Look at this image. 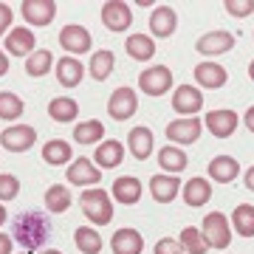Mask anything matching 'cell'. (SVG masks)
I'll list each match as a JSON object with an SVG mask.
<instances>
[{
	"instance_id": "cell-1",
	"label": "cell",
	"mask_w": 254,
	"mask_h": 254,
	"mask_svg": "<svg viewBox=\"0 0 254 254\" xmlns=\"http://www.w3.org/2000/svg\"><path fill=\"white\" fill-rule=\"evenodd\" d=\"M51 237V223L43 212H23L11 223V240H17L26 252H37L40 246L48 243Z\"/></svg>"
},
{
	"instance_id": "cell-2",
	"label": "cell",
	"mask_w": 254,
	"mask_h": 254,
	"mask_svg": "<svg viewBox=\"0 0 254 254\" xmlns=\"http://www.w3.org/2000/svg\"><path fill=\"white\" fill-rule=\"evenodd\" d=\"M79 206H82V215L96 223V226H105L113 220V200L105 190L99 187H91V190H85L79 195Z\"/></svg>"
},
{
	"instance_id": "cell-3",
	"label": "cell",
	"mask_w": 254,
	"mask_h": 254,
	"mask_svg": "<svg viewBox=\"0 0 254 254\" xmlns=\"http://www.w3.org/2000/svg\"><path fill=\"white\" fill-rule=\"evenodd\" d=\"M200 235H203L209 249H226L232 243V223L226 220L223 212H209L206 218H203Z\"/></svg>"
},
{
	"instance_id": "cell-4",
	"label": "cell",
	"mask_w": 254,
	"mask_h": 254,
	"mask_svg": "<svg viewBox=\"0 0 254 254\" xmlns=\"http://www.w3.org/2000/svg\"><path fill=\"white\" fill-rule=\"evenodd\" d=\"M138 88L147 96H164V93L173 88V71L167 65H150L138 76Z\"/></svg>"
},
{
	"instance_id": "cell-5",
	"label": "cell",
	"mask_w": 254,
	"mask_h": 254,
	"mask_svg": "<svg viewBox=\"0 0 254 254\" xmlns=\"http://www.w3.org/2000/svg\"><path fill=\"white\" fill-rule=\"evenodd\" d=\"M37 141V130L28 125H11L0 133V147L9 153H26Z\"/></svg>"
},
{
	"instance_id": "cell-6",
	"label": "cell",
	"mask_w": 254,
	"mask_h": 254,
	"mask_svg": "<svg viewBox=\"0 0 254 254\" xmlns=\"http://www.w3.org/2000/svg\"><path fill=\"white\" fill-rule=\"evenodd\" d=\"M136 110H138V96H136L133 88H116V91L110 93L108 113L116 119V122H127Z\"/></svg>"
},
{
	"instance_id": "cell-7",
	"label": "cell",
	"mask_w": 254,
	"mask_h": 254,
	"mask_svg": "<svg viewBox=\"0 0 254 254\" xmlns=\"http://www.w3.org/2000/svg\"><path fill=\"white\" fill-rule=\"evenodd\" d=\"M203 125H206V130H209L215 138H229V136L237 130L240 119H237L235 110L220 108V110H209L206 116H203Z\"/></svg>"
},
{
	"instance_id": "cell-8",
	"label": "cell",
	"mask_w": 254,
	"mask_h": 254,
	"mask_svg": "<svg viewBox=\"0 0 254 254\" xmlns=\"http://www.w3.org/2000/svg\"><path fill=\"white\" fill-rule=\"evenodd\" d=\"M173 110H178L181 119H190V116H195L198 110H203V93H200V88H195V85H181V88H175Z\"/></svg>"
},
{
	"instance_id": "cell-9",
	"label": "cell",
	"mask_w": 254,
	"mask_h": 254,
	"mask_svg": "<svg viewBox=\"0 0 254 254\" xmlns=\"http://www.w3.org/2000/svg\"><path fill=\"white\" fill-rule=\"evenodd\" d=\"M65 178H68V184H76V187L91 190V187H96V184L102 181V170L91 161V158H73Z\"/></svg>"
},
{
	"instance_id": "cell-10",
	"label": "cell",
	"mask_w": 254,
	"mask_h": 254,
	"mask_svg": "<svg viewBox=\"0 0 254 254\" xmlns=\"http://www.w3.org/2000/svg\"><path fill=\"white\" fill-rule=\"evenodd\" d=\"M102 23L108 31H127L133 23V11L125 0H108L102 6Z\"/></svg>"
},
{
	"instance_id": "cell-11",
	"label": "cell",
	"mask_w": 254,
	"mask_h": 254,
	"mask_svg": "<svg viewBox=\"0 0 254 254\" xmlns=\"http://www.w3.org/2000/svg\"><path fill=\"white\" fill-rule=\"evenodd\" d=\"M200 136V119L198 116H190V119H175L167 125V138L173 141L175 147H184V144H195Z\"/></svg>"
},
{
	"instance_id": "cell-12",
	"label": "cell",
	"mask_w": 254,
	"mask_h": 254,
	"mask_svg": "<svg viewBox=\"0 0 254 254\" xmlns=\"http://www.w3.org/2000/svg\"><path fill=\"white\" fill-rule=\"evenodd\" d=\"M60 46H63L65 51H71V54H88L91 46H93V37L85 26L71 23V26H65L63 31H60Z\"/></svg>"
},
{
	"instance_id": "cell-13",
	"label": "cell",
	"mask_w": 254,
	"mask_h": 254,
	"mask_svg": "<svg viewBox=\"0 0 254 254\" xmlns=\"http://www.w3.org/2000/svg\"><path fill=\"white\" fill-rule=\"evenodd\" d=\"M20 11L28 26H48V23H54L57 3L54 0H23Z\"/></svg>"
},
{
	"instance_id": "cell-14",
	"label": "cell",
	"mask_w": 254,
	"mask_h": 254,
	"mask_svg": "<svg viewBox=\"0 0 254 254\" xmlns=\"http://www.w3.org/2000/svg\"><path fill=\"white\" fill-rule=\"evenodd\" d=\"M6 57H31L37 51V37L31 34V28H11L6 34Z\"/></svg>"
},
{
	"instance_id": "cell-15",
	"label": "cell",
	"mask_w": 254,
	"mask_h": 254,
	"mask_svg": "<svg viewBox=\"0 0 254 254\" xmlns=\"http://www.w3.org/2000/svg\"><path fill=\"white\" fill-rule=\"evenodd\" d=\"M195 48H198V54H203V57L226 54V51L235 48V34H229V31H206V34L195 43Z\"/></svg>"
},
{
	"instance_id": "cell-16",
	"label": "cell",
	"mask_w": 254,
	"mask_h": 254,
	"mask_svg": "<svg viewBox=\"0 0 254 254\" xmlns=\"http://www.w3.org/2000/svg\"><path fill=\"white\" fill-rule=\"evenodd\" d=\"M125 161V144L116 141V138H105L96 144V153H93V164L99 170H113Z\"/></svg>"
},
{
	"instance_id": "cell-17",
	"label": "cell",
	"mask_w": 254,
	"mask_h": 254,
	"mask_svg": "<svg viewBox=\"0 0 254 254\" xmlns=\"http://www.w3.org/2000/svg\"><path fill=\"white\" fill-rule=\"evenodd\" d=\"M175 28H178V14H175L173 6H155L153 14H150V31H153V37H158V40L173 37Z\"/></svg>"
},
{
	"instance_id": "cell-18",
	"label": "cell",
	"mask_w": 254,
	"mask_h": 254,
	"mask_svg": "<svg viewBox=\"0 0 254 254\" xmlns=\"http://www.w3.org/2000/svg\"><path fill=\"white\" fill-rule=\"evenodd\" d=\"M229 79V73L223 65L218 63H200L195 65V82H198L200 88H206V91H218V88H223Z\"/></svg>"
},
{
	"instance_id": "cell-19",
	"label": "cell",
	"mask_w": 254,
	"mask_h": 254,
	"mask_svg": "<svg viewBox=\"0 0 254 254\" xmlns=\"http://www.w3.org/2000/svg\"><path fill=\"white\" fill-rule=\"evenodd\" d=\"M110 249H113V254H141L144 252V237L138 235L136 229H119V232H113V240H110Z\"/></svg>"
},
{
	"instance_id": "cell-20",
	"label": "cell",
	"mask_w": 254,
	"mask_h": 254,
	"mask_svg": "<svg viewBox=\"0 0 254 254\" xmlns=\"http://www.w3.org/2000/svg\"><path fill=\"white\" fill-rule=\"evenodd\" d=\"M54 71H57V79L63 88H76L85 76V65L76 60V57H68L65 54L60 63H54Z\"/></svg>"
},
{
	"instance_id": "cell-21",
	"label": "cell",
	"mask_w": 254,
	"mask_h": 254,
	"mask_svg": "<svg viewBox=\"0 0 254 254\" xmlns=\"http://www.w3.org/2000/svg\"><path fill=\"white\" fill-rule=\"evenodd\" d=\"M153 130L150 127H133L130 133H127V150L136 155L138 161H144V158H150L153 155Z\"/></svg>"
},
{
	"instance_id": "cell-22",
	"label": "cell",
	"mask_w": 254,
	"mask_h": 254,
	"mask_svg": "<svg viewBox=\"0 0 254 254\" xmlns=\"http://www.w3.org/2000/svg\"><path fill=\"white\" fill-rule=\"evenodd\" d=\"M240 175V164L237 158L232 155H215L212 161H209V178L218 184H232Z\"/></svg>"
},
{
	"instance_id": "cell-23",
	"label": "cell",
	"mask_w": 254,
	"mask_h": 254,
	"mask_svg": "<svg viewBox=\"0 0 254 254\" xmlns=\"http://www.w3.org/2000/svg\"><path fill=\"white\" fill-rule=\"evenodd\" d=\"M178 190H181V181L173 178V175H167V173H161V175L155 173L153 178H150V195H153V200H158V203L175 200Z\"/></svg>"
},
{
	"instance_id": "cell-24",
	"label": "cell",
	"mask_w": 254,
	"mask_h": 254,
	"mask_svg": "<svg viewBox=\"0 0 254 254\" xmlns=\"http://www.w3.org/2000/svg\"><path fill=\"white\" fill-rule=\"evenodd\" d=\"M212 200V184L206 181V178H190V181L184 184V203L192 209L203 206V203H209Z\"/></svg>"
},
{
	"instance_id": "cell-25",
	"label": "cell",
	"mask_w": 254,
	"mask_h": 254,
	"mask_svg": "<svg viewBox=\"0 0 254 254\" xmlns=\"http://www.w3.org/2000/svg\"><path fill=\"white\" fill-rule=\"evenodd\" d=\"M125 51L136 63H150L155 57V43H153V37H147V34H130L125 40Z\"/></svg>"
},
{
	"instance_id": "cell-26",
	"label": "cell",
	"mask_w": 254,
	"mask_h": 254,
	"mask_svg": "<svg viewBox=\"0 0 254 254\" xmlns=\"http://www.w3.org/2000/svg\"><path fill=\"white\" fill-rule=\"evenodd\" d=\"M113 198H116L119 203H125V206L138 203V198H141V181L133 178V175L116 178V181H113Z\"/></svg>"
},
{
	"instance_id": "cell-27",
	"label": "cell",
	"mask_w": 254,
	"mask_h": 254,
	"mask_svg": "<svg viewBox=\"0 0 254 254\" xmlns=\"http://www.w3.org/2000/svg\"><path fill=\"white\" fill-rule=\"evenodd\" d=\"M158 164H161V170L167 175L173 173H181V170H187V164H190V158H187V153H184L181 147L175 144H167L158 150Z\"/></svg>"
},
{
	"instance_id": "cell-28",
	"label": "cell",
	"mask_w": 254,
	"mask_h": 254,
	"mask_svg": "<svg viewBox=\"0 0 254 254\" xmlns=\"http://www.w3.org/2000/svg\"><path fill=\"white\" fill-rule=\"evenodd\" d=\"M48 116L54 122H60V125H68V122H73L79 116V105L71 96H57V99L48 102Z\"/></svg>"
},
{
	"instance_id": "cell-29",
	"label": "cell",
	"mask_w": 254,
	"mask_h": 254,
	"mask_svg": "<svg viewBox=\"0 0 254 254\" xmlns=\"http://www.w3.org/2000/svg\"><path fill=\"white\" fill-rule=\"evenodd\" d=\"M113 65H116V57H113V51H108V48H99V51H93V54H91V65H88V71H91V79L105 82L110 73H113Z\"/></svg>"
},
{
	"instance_id": "cell-30",
	"label": "cell",
	"mask_w": 254,
	"mask_h": 254,
	"mask_svg": "<svg viewBox=\"0 0 254 254\" xmlns=\"http://www.w3.org/2000/svg\"><path fill=\"white\" fill-rule=\"evenodd\" d=\"M73 158V150L68 141H63V138H51V141H46V147H43V161L51 164V167H63V164H68Z\"/></svg>"
},
{
	"instance_id": "cell-31",
	"label": "cell",
	"mask_w": 254,
	"mask_h": 254,
	"mask_svg": "<svg viewBox=\"0 0 254 254\" xmlns=\"http://www.w3.org/2000/svg\"><path fill=\"white\" fill-rule=\"evenodd\" d=\"M73 141L76 144H99L105 141V125L99 119H91V122H79L73 127Z\"/></svg>"
},
{
	"instance_id": "cell-32",
	"label": "cell",
	"mask_w": 254,
	"mask_h": 254,
	"mask_svg": "<svg viewBox=\"0 0 254 254\" xmlns=\"http://www.w3.org/2000/svg\"><path fill=\"white\" fill-rule=\"evenodd\" d=\"M229 223H232V229H235L240 237H254V206L252 203H240V206L232 212Z\"/></svg>"
},
{
	"instance_id": "cell-33",
	"label": "cell",
	"mask_w": 254,
	"mask_h": 254,
	"mask_svg": "<svg viewBox=\"0 0 254 254\" xmlns=\"http://www.w3.org/2000/svg\"><path fill=\"white\" fill-rule=\"evenodd\" d=\"M46 209L48 212H54V215H63V212H68V206H71V192H68V187L65 184H51L46 190Z\"/></svg>"
},
{
	"instance_id": "cell-34",
	"label": "cell",
	"mask_w": 254,
	"mask_h": 254,
	"mask_svg": "<svg viewBox=\"0 0 254 254\" xmlns=\"http://www.w3.org/2000/svg\"><path fill=\"white\" fill-rule=\"evenodd\" d=\"M73 243L82 254H99L102 252V235L91 226H79L73 232Z\"/></svg>"
},
{
	"instance_id": "cell-35",
	"label": "cell",
	"mask_w": 254,
	"mask_h": 254,
	"mask_svg": "<svg viewBox=\"0 0 254 254\" xmlns=\"http://www.w3.org/2000/svg\"><path fill=\"white\" fill-rule=\"evenodd\" d=\"M54 68V54L48 48H37L31 57H26V73L28 76H46Z\"/></svg>"
},
{
	"instance_id": "cell-36",
	"label": "cell",
	"mask_w": 254,
	"mask_h": 254,
	"mask_svg": "<svg viewBox=\"0 0 254 254\" xmlns=\"http://www.w3.org/2000/svg\"><path fill=\"white\" fill-rule=\"evenodd\" d=\"M23 110H26V105H23V99H20L17 93H11V91L0 93V119L14 122V119L23 116Z\"/></svg>"
},
{
	"instance_id": "cell-37",
	"label": "cell",
	"mask_w": 254,
	"mask_h": 254,
	"mask_svg": "<svg viewBox=\"0 0 254 254\" xmlns=\"http://www.w3.org/2000/svg\"><path fill=\"white\" fill-rule=\"evenodd\" d=\"M178 243H181L184 254H203V252L209 249L198 226H187V229H184V232H181V240H178Z\"/></svg>"
},
{
	"instance_id": "cell-38",
	"label": "cell",
	"mask_w": 254,
	"mask_h": 254,
	"mask_svg": "<svg viewBox=\"0 0 254 254\" xmlns=\"http://www.w3.org/2000/svg\"><path fill=\"white\" fill-rule=\"evenodd\" d=\"M20 192V178L11 173L0 175V200H14Z\"/></svg>"
},
{
	"instance_id": "cell-39",
	"label": "cell",
	"mask_w": 254,
	"mask_h": 254,
	"mask_svg": "<svg viewBox=\"0 0 254 254\" xmlns=\"http://www.w3.org/2000/svg\"><path fill=\"white\" fill-rule=\"evenodd\" d=\"M223 6H226V11L232 14V17L240 20V17H249V14L254 11V0H226Z\"/></svg>"
},
{
	"instance_id": "cell-40",
	"label": "cell",
	"mask_w": 254,
	"mask_h": 254,
	"mask_svg": "<svg viewBox=\"0 0 254 254\" xmlns=\"http://www.w3.org/2000/svg\"><path fill=\"white\" fill-rule=\"evenodd\" d=\"M155 254H184L181 243L173 240V237H161L158 243H155Z\"/></svg>"
},
{
	"instance_id": "cell-41",
	"label": "cell",
	"mask_w": 254,
	"mask_h": 254,
	"mask_svg": "<svg viewBox=\"0 0 254 254\" xmlns=\"http://www.w3.org/2000/svg\"><path fill=\"white\" fill-rule=\"evenodd\" d=\"M11 20H14L11 6H9V3H0V37L11 31Z\"/></svg>"
},
{
	"instance_id": "cell-42",
	"label": "cell",
	"mask_w": 254,
	"mask_h": 254,
	"mask_svg": "<svg viewBox=\"0 0 254 254\" xmlns=\"http://www.w3.org/2000/svg\"><path fill=\"white\" fill-rule=\"evenodd\" d=\"M11 246H14L11 235H3V232H0V254H11Z\"/></svg>"
},
{
	"instance_id": "cell-43",
	"label": "cell",
	"mask_w": 254,
	"mask_h": 254,
	"mask_svg": "<svg viewBox=\"0 0 254 254\" xmlns=\"http://www.w3.org/2000/svg\"><path fill=\"white\" fill-rule=\"evenodd\" d=\"M243 184H246V190H249V192H254V167H249V170H246Z\"/></svg>"
},
{
	"instance_id": "cell-44",
	"label": "cell",
	"mask_w": 254,
	"mask_h": 254,
	"mask_svg": "<svg viewBox=\"0 0 254 254\" xmlns=\"http://www.w3.org/2000/svg\"><path fill=\"white\" fill-rule=\"evenodd\" d=\"M243 122H246V127H249V133H254V105H252V108H249V110H246Z\"/></svg>"
},
{
	"instance_id": "cell-45",
	"label": "cell",
	"mask_w": 254,
	"mask_h": 254,
	"mask_svg": "<svg viewBox=\"0 0 254 254\" xmlns=\"http://www.w3.org/2000/svg\"><path fill=\"white\" fill-rule=\"evenodd\" d=\"M9 73V57H6V51H0V76H6Z\"/></svg>"
},
{
	"instance_id": "cell-46",
	"label": "cell",
	"mask_w": 254,
	"mask_h": 254,
	"mask_svg": "<svg viewBox=\"0 0 254 254\" xmlns=\"http://www.w3.org/2000/svg\"><path fill=\"white\" fill-rule=\"evenodd\" d=\"M6 218H9V215H6V206H3V203H0V226H3V223H6Z\"/></svg>"
},
{
	"instance_id": "cell-47",
	"label": "cell",
	"mask_w": 254,
	"mask_h": 254,
	"mask_svg": "<svg viewBox=\"0 0 254 254\" xmlns=\"http://www.w3.org/2000/svg\"><path fill=\"white\" fill-rule=\"evenodd\" d=\"M249 79L254 82V60H252V63H249Z\"/></svg>"
},
{
	"instance_id": "cell-48",
	"label": "cell",
	"mask_w": 254,
	"mask_h": 254,
	"mask_svg": "<svg viewBox=\"0 0 254 254\" xmlns=\"http://www.w3.org/2000/svg\"><path fill=\"white\" fill-rule=\"evenodd\" d=\"M43 254H63V252H60V249H46Z\"/></svg>"
},
{
	"instance_id": "cell-49",
	"label": "cell",
	"mask_w": 254,
	"mask_h": 254,
	"mask_svg": "<svg viewBox=\"0 0 254 254\" xmlns=\"http://www.w3.org/2000/svg\"><path fill=\"white\" fill-rule=\"evenodd\" d=\"M23 254H37V252H23Z\"/></svg>"
}]
</instances>
